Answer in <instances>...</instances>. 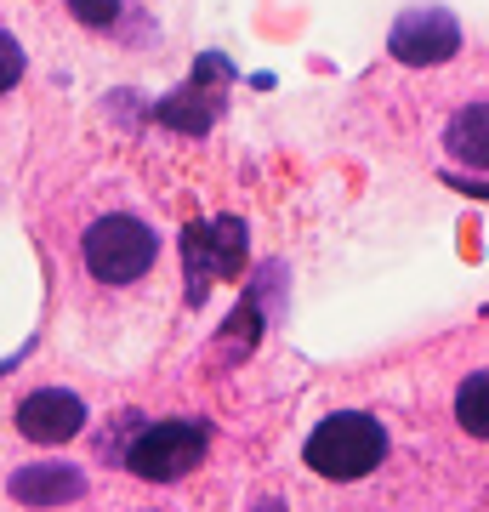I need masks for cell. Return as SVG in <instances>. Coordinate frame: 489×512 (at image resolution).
Masks as SVG:
<instances>
[{
  "instance_id": "cell-1",
  "label": "cell",
  "mask_w": 489,
  "mask_h": 512,
  "mask_svg": "<svg viewBox=\"0 0 489 512\" xmlns=\"http://www.w3.org/2000/svg\"><path fill=\"white\" fill-rule=\"evenodd\" d=\"M308 467L330 484H359L364 473H376L381 456H387V433H381L376 416H364V410H336L325 416L319 427L308 433Z\"/></svg>"
},
{
  "instance_id": "cell-2",
  "label": "cell",
  "mask_w": 489,
  "mask_h": 512,
  "mask_svg": "<svg viewBox=\"0 0 489 512\" xmlns=\"http://www.w3.org/2000/svg\"><path fill=\"white\" fill-rule=\"evenodd\" d=\"M80 256H86V274L97 285H131V279H143L154 268L160 239L137 217H97L80 239Z\"/></svg>"
},
{
  "instance_id": "cell-3",
  "label": "cell",
  "mask_w": 489,
  "mask_h": 512,
  "mask_svg": "<svg viewBox=\"0 0 489 512\" xmlns=\"http://www.w3.org/2000/svg\"><path fill=\"white\" fill-rule=\"evenodd\" d=\"M205 444H211L205 421H154L126 444V467L148 484H177L205 461Z\"/></svg>"
},
{
  "instance_id": "cell-4",
  "label": "cell",
  "mask_w": 489,
  "mask_h": 512,
  "mask_svg": "<svg viewBox=\"0 0 489 512\" xmlns=\"http://www.w3.org/2000/svg\"><path fill=\"white\" fill-rule=\"evenodd\" d=\"M182 256H188V302H205L211 279H234L245 268V222H188L182 228Z\"/></svg>"
},
{
  "instance_id": "cell-5",
  "label": "cell",
  "mask_w": 489,
  "mask_h": 512,
  "mask_svg": "<svg viewBox=\"0 0 489 512\" xmlns=\"http://www.w3.org/2000/svg\"><path fill=\"white\" fill-rule=\"evenodd\" d=\"M387 52L399 57V63H410V69H438V63H450L461 52V23L444 6H416V12H404L393 23Z\"/></svg>"
},
{
  "instance_id": "cell-6",
  "label": "cell",
  "mask_w": 489,
  "mask_h": 512,
  "mask_svg": "<svg viewBox=\"0 0 489 512\" xmlns=\"http://www.w3.org/2000/svg\"><path fill=\"white\" fill-rule=\"evenodd\" d=\"M80 427H86V404L63 387H40L18 404V433L35 444H69Z\"/></svg>"
},
{
  "instance_id": "cell-7",
  "label": "cell",
  "mask_w": 489,
  "mask_h": 512,
  "mask_svg": "<svg viewBox=\"0 0 489 512\" xmlns=\"http://www.w3.org/2000/svg\"><path fill=\"white\" fill-rule=\"evenodd\" d=\"M6 490L23 507H63V501L86 495V473L69 467V461H35V467H18V473L6 478Z\"/></svg>"
},
{
  "instance_id": "cell-8",
  "label": "cell",
  "mask_w": 489,
  "mask_h": 512,
  "mask_svg": "<svg viewBox=\"0 0 489 512\" xmlns=\"http://www.w3.org/2000/svg\"><path fill=\"white\" fill-rule=\"evenodd\" d=\"M444 148L472 171H489V103H467L455 114L450 131H444Z\"/></svg>"
},
{
  "instance_id": "cell-9",
  "label": "cell",
  "mask_w": 489,
  "mask_h": 512,
  "mask_svg": "<svg viewBox=\"0 0 489 512\" xmlns=\"http://www.w3.org/2000/svg\"><path fill=\"white\" fill-rule=\"evenodd\" d=\"M154 120L171 131H188V137H200V131H211V120H217V97L200 92V80L188 86V92H171L154 103Z\"/></svg>"
},
{
  "instance_id": "cell-10",
  "label": "cell",
  "mask_w": 489,
  "mask_h": 512,
  "mask_svg": "<svg viewBox=\"0 0 489 512\" xmlns=\"http://www.w3.org/2000/svg\"><path fill=\"white\" fill-rule=\"evenodd\" d=\"M455 421L467 427L472 439H489V370L467 376L461 393H455Z\"/></svg>"
},
{
  "instance_id": "cell-11",
  "label": "cell",
  "mask_w": 489,
  "mask_h": 512,
  "mask_svg": "<svg viewBox=\"0 0 489 512\" xmlns=\"http://www.w3.org/2000/svg\"><path fill=\"white\" fill-rule=\"evenodd\" d=\"M69 12L86 23V29H109V23L120 18V0H69Z\"/></svg>"
},
{
  "instance_id": "cell-12",
  "label": "cell",
  "mask_w": 489,
  "mask_h": 512,
  "mask_svg": "<svg viewBox=\"0 0 489 512\" xmlns=\"http://www.w3.org/2000/svg\"><path fill=\"white\" fill-rule=\"evenodd\" d=\"M18 80H23V46L0 29V92H12Z\"/></svg>"
},
{
  "instance_id": "cell-13",
  "label": "cell",
  "mask_w": 489,
  "mask_h": 512,
  "mask_svg": "<svg viewBox=\"0 0 489 512\" xmlns=\"http://www.w3.org/2000/svg\"><path fill=\"white\" fill-rule=\"evenodd\" d=\"M444 183H450L455 194H472V200H489V183H484V177H467V171H450Z\"/></svg>"
},
{
  "instance_id": "cell-14",
  "label": "cell",
  "mask_w": 489,
  "mask_h": 512,
  "mask_svg": "<svg viewBox=\"0 0 489 512\" xmlns=\"http://www.w3.org/2000/svg\"><path fill=\"white\" fill-rule=\"evenodd\" d=\"M256 512H285V507H279V501H262V507H256Z\"/></svg>"
}]
</instances>
